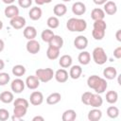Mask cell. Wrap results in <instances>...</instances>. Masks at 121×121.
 Masks as SVG:
<instances>
[{
  "label": "cell",
  "mask_w": 121,
  "mask_h": 121,
  "mask_svg": "<svg viewBox=\"0 0 121 121\" xmlns=\"http://www.w3.org/2000/svg\"><path fill=\"white\" fill-rule=\"evenodd\" d=\"M14 99V95L11 92L9 91H5V92H2L0 94V100L3 102V103H11Z\"/></svg>",
  "instance_id": "f1b7e54d"
},
{
  "label": "cell",
  "mask_w": 121,
  "mask_h": 121,
  "mask_svg": "<svg viewBox=\"0 0 121 121\" xmlns=\"http://www.w3.org/2000/svg\"><path fill=\"white\" fill-rule=\"evenodd\" d=\"M78 60L79 61L80 64L82 65H87L89 64V62L91 61V55L89 52L87 51H82L78 54Z\"/></svg>",
  "instance_id": "484cf974"
},
{
  "label": "cell",
  "mask_w": 121,
  "mask_h": 121,
  "mask_svg": "<svg viewBox=\"0 0 121 121\" xmlns=\"http://www.w3.org/2000/svg\"><path fill=\"white\" fill-rule=\"evenodd\" d=\"M4 47H5V43L2 39H0V52H2L4 50Z\"/></svg>",
  "instance_id": "681fc988"
},
{
  "label": "cell",
  "mask_w": 121,
  "mask_h": 121,
  "mask_svg": "<svg viewBox=\"0 0 121 121\" xmlns=\"http://www.w3.org/2000/svg\"><path fill=\"white\" fill-rule=\"evenodd\" d=\"M4 67H5V62H4L3 60L0 59V71H1L2 69H4Z\"/></svg>",
  "instance_id": "816d5d0a"
},
{
  "label": "cell",
  "mask_w": 121,
  "mask_h": 121,
  "mask_svg": "<svg viewBox=\"0 0 121 121\" xmlns=\"http://www.w3.org/2000/svg\"><path fill=\"white\" fill-rule=\"evenodd\" d=\"M101 117H102V112L97 108H94L88 112V119L90 121H98L101 119Z\"/></svg>",
  "instance_id": "ffe728a7"
},
{
  "label": "cell",
  "mask_w": 121,
  "mask_h": 121,
  "mask_svg": "<svg viewBox=\"0 0 121 121\" xmlns=\"http://www.w3.org/2000/svg\"><path fill=\"white\" fill-rule=\"evenodd\" d=\"M104 17H105V12L100 8H95L91 12V18L94 21H95V20H103Z\"/></svg>",
  "instance_id": "83f0119b"
},
{
  "label": "cell",
  "mask_w": 121,
  "mask_h": 121,
  "mask_svg": "<svg viewBox=\"0 0 121 121\" xmlns=\"http://www.w3.org/2000/svg\"><path fill=\"white\" fill-rule=\"evenodd\" d=\"M26 67L22 64H17V65H14L12 67V74L18 78L24 76L26 74Z\"/></svg>",
  "instance_id": "4dcf8cb0"
},
{
  "label": "cell",
  "mask_w": 121,
  "mask_h": 121,
  "mask_svg": "<svg viewBox=\"0 0 121 121\" xmlns=\"http://www.w3.org/2000/svg\"><path fill=\"white\" fill-rule=\"evenodd\" d=\"M54 77L56 78V80L60 83H64L67 81L68 78H69V74L68 72L65 70V68H60L59 70H57L54 73Z\"/></svg>",
  "instance_id": "9c48e42d"
},
{
  "label": "cell",
  "mask_w": 121,
  "mask_h": 121,
  "mask_svg": "<svg viewBox=\"0 0 121 121\" xmlns=\"http://www.w3.org/2000/svg\"><path fill=\"white\" fill-rule=\"evenodd\" d=\"M103 104V98L101 97L100 94H92L89 105L92 106L93 108H99Z\"/></svg>",
  "instance_id": "5bb4252c"
},
{
  "label": "cell",
  "mask_w": 121,
  "mask_h": 121,
  "mask_svg": "<svg viewBox=\"0 0 121 121\" xmlns=\"http://www.w3.org/2000/svg\"><path fill=\"white\" fill-rule=\"evenodd\" d=\"M43 120H44V118H43V116H39V115L34 116V117L32 118V121H43Z\"/></svg>",
  "instance_id": "c3c4849f"
},
{
  "label": "cell",
  "mask_w": 121,
  "mask_h": 121,
  "mask_svg": "<svg viewBox=\"0 0 121 121\" xmlns=\"http://www.w3.org/2000/svg\"><path fill=\"white\" fill-rule=\"evenodd\" d=\"M5 4H7V5H11L15 0H2Z\"/></svg>",
  "instance_id": "f907efd6"
},
{
  "label": "cell",
  "mask_w": 121,
  "mask_h": 121,
  "mask_svg": "<svg viewBox=\"0 0 121 121\" xmlns=\"http://www.w3.org/2000/svg\"><path fill=\"white\" fill-rule=\"evenodd\" d=\"M13 105H14V106H22V107L28 108L29 102H28V100H26V98L18 97V98H16V99L13 101Z\"/></svg>",
  "instance_id": "74e56055"
},
{
  "label": "cell",
  "mask_w": 121,
  "mask_h": 121,
  "mask_svg": "<svg viewBox=\"0 0 121 121\" xmlns=\"http://www.w3.org/2000/svg\"><path fill=\"white\" fill-rule=\"evenodd\" d=\"M103 76L107 79H113L117 76V71H116V69L114 67L109 66V67H107V68H105L103 70Z\"/></svg>",
  "instance_id": "4316f807"
},
{
  "label": "cell",
  "mask_w": 121,
  "mask_h": 121,
  "mask_svg": "<svg viewBox=\"0 0 121 121\" xmlns=\"http://www.w3.org/2000/svg\"><path fill=\"white\" fill-rule=\"evenodd\" d=\"M74 45L78 50H83L88 45V39L83 35H78L74 40Z\"/></svg>",
  "instance_id": "52a82bcc"
},
{
  "label": "cell",
  "mask_w": 121,
  "mask_h": 121,
  "mask_svg": "<svg viewBox=\"0 0 121 121\" xmlns=\"http://www.w3.org/2000/svg\"><path fill=\"white\" fill-rule=\"evenodd\" d=\"M60 99H61V95L60 93L55 92V93L50 94L46 97V103L48 105H55V104L59 103L60 101Z\"/></svg>",
  "instance_id": "7402d4cb"
},
{
  "label": "cell",
  "mask_w": 121,
  "mask_h": 121,
  "mask_svg": "<svg viewBox=\"0 0 121 121\" xmlns=\"http://www.w3.org/2000/svg\"><path fill=\"white\" fill-rule=\"evenodd\" d=\"M104 12L109 15H113L117 11V6L113 1H107L104 4Z\"/></svg>",
  "instance_id": "9a60e30c"
},
{
  "label": "cell",
  "mask_w": 121,
  "mask_h": 121,
  "mask_svg": "<svg viewBox=\"0 0 121 121\" xmlns=\"http://www.w3.org/2000/svg\"><path fill=\"white\" fill-rule=\"evenodd\" d=\"M46 24H47V26H48L49 28L55 29V28H57L60 26V20H59V18L57 16H50L47 19Z\"/></svg>",
  "instance_id": "836d02e7"
},
{
  "label": "cell",
  "mask_w": 121,
  "mask_h": 121,
  "mask_svg": "<svg viewBox=\"0 0 121 121\" xmlns=\"http://www.w3.org/2000/svg\"><path fill=\"white\" fill-rule=\"evenodd\" d=\"M118 99V94L115 91H109L106 94V101L110 104H114L116 103Z\"/></svg>",
  "instance_id": "d6a6232c"
},
{
  "label": "cell",
  "mask_w": 121,
  "mask_h": 121,
  "mask_svg": "<svg viewBox=\"0 0 121 121\" xmlns=\"http://www.w3.org/2000/svg\"><path fill=\"white\" fill-rule=\"evenodd\" d=\"M48 44L51 45V46H54V47H57V48L60 49L62 47V45H63V39L60 35H54L52 37V39L50 40V42L48 43Z\"/></svg>",
  "instance_id": "d4e9b609"
},
{
  "label": "cell",
  "mask_w": 121,
  "mask_h": 121,
  "mask_svg": "<svg viewBox=\"0 0 121 121\" xmlns=\"http://www.w3.org/2000/svg\"><path fill=\"white\" fill-rule=\"evenodd\" d=\"M43 15V11H42V9L39 8V7H33L30 9L29 12H28V16L31 20L33 21H37L39 20Z\"/></svg>",
  "instance_id": "e0dca14e"
},
{
  "label": "cell",
  "mask_w": 121,
  "mask_h": 121,
  "mask_svg": "<svg viewBox=\"0 0 121 121\" xmlns=\"http://www.w3.org/2000/svg\"><path fill=\"white\" fill-rule=\"evenodd\" d=\"M29 101L32 105L34 106H39L43 102V95L42 92L39 91H34L30 94L29 96Z\"/></svg>",
  "instance_id": "5b68a950"
},
{
  "label": "cell",
  "mask_w": 121,
  "mask_h": 121,
  "mask_svg": "<svg viewBox=\"0 0 121 121\" xmlns=\"http://www.w3.org/2000/svg\"><path fill=\"white\" fill-rule=\"evenodd\" d=\"M46 56L49 60H56L60 56V49L51 45H48V48L46 50Z\"/></svg>",
  "instance_id": "603a6c76"
},
{
  "label": "cell",
  "mask_w": 121,
  "mask_h": 121,
  "mask_svg": "<svg viewBox=\"0 0 121 121\" xmlns=\"http://www.w3.org/2000/svg\"><path fill=\"white\" fill-rule=\"evenodd\" d=\"M52 0H35V3L38 5V6H42V5H44V4H48L50 3Z\"/></svg>",
  "instance_id": "f6af8a7d"
},
{
  "label": "cell",
  "mask_w": 121,
  "mask_h": 121,
  "mask_svg": "<svg viewBox=\"0 0 121 121\" xmlns=\"http://www.w3.org/2000/svg\"><path fill=\"white\" fill-rule=\"evenodd\" d=\"M107 87H108V83H107L106 79L101 78L99 82H98V84H97V86L95 88V91L96 94H102V93H104L106 91Z\"/></svg>",
  "instance_id": "1f68e13d"
},
{
  "label": "cell",
  "mask_w": 121,
  "mask_h": 121,
  "mask_svg": "<svg viewBox=\"0 0 121 121\" xmlns=\"http://www.w3.org/2000/svg\"><path fill=\"white\" fill-rule=\"evenodd\" d=\"M72 12L75 15H83L86 12V6L82 2H75L72 6Z\"/></svg>",
  "instance_id": "30bf717a"
},
{
  "label": "cell",
  "mask_w": 121,
  "mask_h": 121,
  "mask_svg": "<svg viewBox=\"0 0 121 121\" xmlns=\"http://www.w3.org/2000/svg\"><path fill=\"white\" fill-rule=\"evenodd\" d=\"M18 4L23 9H27L31 6L32 0H18Z\"/></svg>",
  "instance_id": "7bdbcfd3"
},
{
  "label": "cell",
  "mask_w": 121,
  "mask_h": 121,
  "mask_svg": "<svg viewBox=\"0 0 121 121\" xmlns=\"http://www.w3.org/2000/svg\"><path fill=\"white\" fill-rule=\"evenodd\" d=\"M4 13H5V16L7 18L11 19V18L19 15V9L15 5H12V4L11 5H8L7 8L4 10Z\"/></svg>",
  "instance_id": "8fae6325"
},
{
  "label": "cell",
  "mask_w": 121,
  "mask_h": 121,
  "mask_svg": "<svg viewBox=\"0 0 121 121\" xmlns=\"http://www.w3.org/2000/svg\"><path fill=\"white\" fill-rule=\"evenodd\" d=\"M10 26L15 29H21L26 26V19L20 15H17L10 19Z\"/></svg>",
  "instance_id": "8992f818"
},
{
  "label": "cell",
  "mask_w": 121,
  "mask_h": 121,
  "mask_svg": "<svg viewBox=\"0 0 121 121\" xmlns=\"http://www.w3.org/2000/svg\"><path fill=\"white\" fill-rule=\"evenodd\" d=\"M115 37H116V40H117L118 42H121V29H118V30L116 31Z\"/></svg>",
  "instance_id": "7dc6e473"
},
{
  "label": "cell",
  "mask_w": 121,
  "mask_h": 121,
  "mask_svg": "<svg viewBox=\"0 0 121 121\" xmlns=\"http://www.w3.org/2000/svg\"><path fill=\"white\" fill-rule=\"evenodd\" d=\"M54 35H55V34H54L53 30L47 28V29L43 30V32H42V34H41V38H42V40H43L44 43H49L50 40L52 39V37H53Z\"/></svg>",
  "instance_id": "e575fe53"
},
{
  "label": "cell",
  "mask_w": 121,
  "mask_h": 121,
  "mask_svg": "<svg viewBox=\"0 0 121 121\" xmlns=\"http://www.w3.org/2000/svg\"><path fill=\"white\" fill-rule=\"evenodd\" d=\"M26 111H27V108H26V107H22V106H14L12 120H20L21 118H23V117L26 115Z\"/></svg>",
  "instance_id": "4fadbf2b"
},
{
  "label": "cell",
  "mask_w": 121,
  "mask_h": 121,
  "mask_svg": "<svg viewBox=\"0 0 121 121\" xmlns=\"http://www.w3.org/2000/svg\"><path fill=\"white\" fill-rule=\"evenodd\" d=\"M10 80V77L8 73L5 72H0V86H4L8 84Z\"/></svg>",
  "instance_id": "f35d334b"
},
{
  "label": "cell",
  "mask_w": 121,
  "mask_h": 121,
  "mask_svg": "<svg viewBox=\"0 0 121 121\" xmlns=\"http://www.w3.org/2000/svg\"><path fill=\"white\" fill-rule=\"evenodd\" d=\"M92 94L91 92H85L82 94L81 95V102L85 105H89V102H90V99H91V96H92Z\"/></svg>",
  "instance_id": "60d3db41"
},
{
  "label": "cell",
  "mask_w": 121,
  "mask_h": 121,
  "mask_svg": "<svg viewBox=\"0 0 121 121\" xmlns=\"http://www.w3.org/2000/svg\"><path fill=\"white\" fill-rule=\"evenodd\" d=\"M66 27L71 32H81L87 28V23L84 19L70 18L66 23Z\"/></svg>",
  "instance_id": "6da1fadb"
},
{
  "label": "cell",
  "mask_w": 121,
  "mask_h": 121,
  "mask_svg": "<svg viewBox=\"0 0 121 121\" xmlns=\"http://www.w3.org/2000/svg\"><path fill=\"white\" fill-rule=\"evenodd\" d=\"M100 77L99 76H96V75H92L90 76L88 78H87V85L89 88L95 90V88L97 86L99 80H100Z\"/></svg>",
  "instance_id": "f546056e"
},
{
  "label": "cell",
  "mask_w": 121,
  "mask_h": 121,
  "mask_svg": "<svg viewBox=\"0 0 121 121\" xmlns=\"http://www.w3.org/2000/svg\"><path fill=\"white\" fill-rule=\"evenodd\" d=\"M62 1H63V2H70L71 0H62Z\"/></svg>",
  "instance_id": "db71d44e"
},
{
  "label": "cell",
  "mask_w": 121,
  "mask_h": 121,
  "mask_svg": "<svg viewBox=\"0 0 121 121\" xmlns=\"http://www.w3.org/2000/svg\"><path fill=\"white\" fill-rule=\"evenodd\" d=\"M35 76L42 82H48L54 77V71L51 68H40L35 72Z\"/></svg>",
  "instance_id": "3957f363"
},
{
  "label": "cell",
  "mask_w": 121,
  "mask_h": 121,
  "mask_svg": "<svg viewBox=\"0 0 121 121\" xmlns=\"http://www.w3.org/2000/svg\"><path fill=\"white\" fill-rule=\"evenodd\" d=\"M107 115L110 118H116L119 115V109L115 106H111L107 109Z\"/></svg>",
  "instance_id": "d590c367"
},
{
  "label": "cell",
  "mask_w": 121,
  "mask_h": 121,
  "mask_svg": "<svg viewBox=\"0 0 121 121\" xmlns=\"http://www.w3.org/2000/svg\"><path fill=\"white\" fill-rule=\"evenodd\" d=\"M9 118V112L6 109H0V121H6Z\"/></svg>",
  "instance_id": "b9f144b4"
},
{
  "label": "cell",
  "mask_w": 121,
  "mask_h": 121,
  "mask_svg": "<svg viewBox=\"0 0 121 121\" xmlns=\"http://www.w3.org/2000/svg\"><path fill=\"white\" fill-rule=\"evenodd\" d=\"M26 50L28 53L30 54H37L40 49H41V45L39 43L38 41H36L35 39L33 40H28V42L26 43Z\"/></svg>",
  "instance_id": "ba28073f"
},
{
  "label": "cell",
  "mask_w": 121,
  "mask_h": 121,
  "mask_svg": "<svg viewBox=\"0 0 121 121\" xmlns=\"http://www.w3.org/2000/svg\"><path fill=\"white\" fill-rule=\"evenodd\" d=\"M76 118H77V112H76V111H74L72 109L64 111L61 115L62 121H74Z\"/></svg>",
  "instance_id": "cb8c5ba5"
},
{
  "label": "cell",
  "mask_w": 121,
  "mask_h": 121,
  "mask_svg": "<svg viewBox=\"0 0 121 121\" xmlns=\"http://www.w3.org/2000/svg\"><path fill=\"white\" fill-rule=\"evenodd\" d=\"M113 56H114L115 59H120L121 58V46H118L113 50Z\"/></svg>",
  "instance_id": "ee69618b"
},
{
  "label": "cell",
  "mask_w": 121,
  "mask_h": 121,
  "mask_svg": "<svg viewBox=\"0 0 121 121\" xmlns=\"http://www.w3.org/2000/svg\"><path fill=\"white\" fill-rule=\"evenodd\" d=\"M25 86H26L25 81H24L23 79L19 78L13 79V80L11 81V83H10V88H11V90H12L14 93H16V94L22 93V92L24 91V89H25Z\"/></svg>",
  "instance_id": "277c9868"
},
{
  "label": "cell",
  "mask_w": 121,
  "mask_h": 121,
  "mask_svg": "<svg viewBox=\"0 0 121 121\" xmlns=\"http://www.w3.org/2000/svg\"><path fill=\"white\" fill-rule=\"evenodd\" d=\"M53 12L57 17H61L67 12V7L64 4H61V3L57 4L53 8Z\"/></svg>",
  "instance_id": "44dd1931"
},
{
  "label": "cell",
  "mask_w": 121,
  "mask_h": 121,
  "mask_svg": "<svg viewBox=\"0 0 121 121\" xmlns=\"http://www.w3.org/2000/svg\"><path fill=\"white\" fill-rule=\"evenodd\" d=\"M2 28H3V22L0 20V30H1Z\"/></svg>",
  "instance_id": "f5cc1de1"
},
{
  "label": "cell",
  "mask_w": 121,
  "mask_h": 121,
  "mask_svg": "<svg viewBox=\"0 0 121 121\" xmlns=\"http://www.w3.org/2000/svg\"><path fill=\"white\" fill-rule=\"evenodd\" d=\"M82 74V68L79 65H73L69 71V77L73 79H78Z\"/></svg>",
  "instance_id": "d6986e66"
},
{
  "label": "cell",
  "mask_w": 121,
  "mask_h": 121,
  "mask_svg": "<svg viewBox=\"0 0 121 121\" xmlns=\"http://www.w3.org/2000/svg\"><path fill=\"white\" fill-rule=\"evenodd\" d=\"M92 55H93L94 61L96 64H98V65H102V64H104L108 60V56H107L105 50L102 47H100V46L95 47L93 50Z\"/></svg>",
  "instance_id": "7a4b0ae2"
},
{
  "label": "cell",
  "mask_w": 121,
  "mask_h": 121,
  "mask_svg": "<svg viewBox=\"0 0 121 121\" xmlns=\"http://www.w3.org/2000/svg\"><path fill=\"white\" fill-rule=\"evenodd\" d=\"M92 35H93V38H94L95 40L100 41V40H102V39L104 38V36H105V30L94 28L93 31H92Z\"/></svg>",
  "instance_id": "8d00e7d4"
},
{
  "label": "cell",
  "mask_w": 121,
  "mask_h": 121,
  "mask_svg": "<svg viewBox=\"0 0 121 121\" xmlns=\"http://www.w3.org/2000/svg\"><path fill=\"white\" fill-rule=\"evenodd\" d=\"M26 87L30 90H35L40 85V80L36 76H28L25 81Z\"/></svg>",
  "instance_id": "7c38bea8"
},
{
  "label": "cell",
  "mask_w": 121,
  "mask_h": 121,
  "mask_svg": "<svg viewBox=\"0 0 121 121\" xmlns=\"http://www.w3.org/2000/svg\"><path fill=\"white\" fill-rule=\"evenodd\" d=\"M73 59L70 55H62L59 60V64L61 68H68L72 65Z\"/></svg>",
  "instance_id": "ac0fdd59"
},
{
  "label": "cell",
  "mask_w": 121,
  "mask_h": 121,
  "mask_svg": "<svg viewBox=\"0 0 121 121\" xmlns=\"http://www.w3.org/2000/svg\"><path fill=\"white\" fill-rule=\"evenodd\" d=\"M95 5H104L108 0H93Z\"/></svg>",
  "instance_id": "bcb514c9"
},
{
  "label": "cell",
  "mask_w": 121,
  "mask_h": 121,
  "mask_svg": "<svg viewBox=\"0 0 121 121\" xmlns=\"http://www.w3.org/2000/svg\"><path fill=\"white\" fill-rule=\"evenodd\" d=\"M23 34H24V37L27 40H33L36 38L37 36V30L34 26H26L24 31H23Z\"/></svg>",
  "instance_id": "2e32d148"
},
{
  "label": "cell",
  "mask_w": 121,
  "mask_h": 121,
  "mask_svg": "<svg viewBox=\"0 0 121 121\" xmlns=\"http://www.w3.org/2000/svg\"><path fill=\"white\" fill-rule=\"evenodd\" d=\"M94 28H96V29H102V30H106L107 28V25L103 20H95L94 22V25H93Z\"/></svg>",
  "instance_id": "ab89813d"
}]
</instances>
